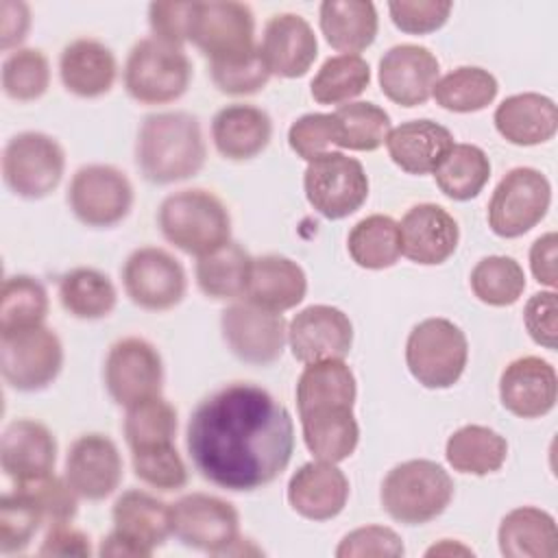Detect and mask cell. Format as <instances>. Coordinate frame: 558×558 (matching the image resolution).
<instances>
[{
  "instance_id": "obj_54",
  "label": "cell",
  "mask_w": 558,
  "mask_h": 558,
  "mask_svg": "<svg viewBox=\"0 0 558 558\" xmlns=\"http://www.w3.org/2000/svg\"><path fill=\"white\" fill-rule=\"evenodd\" d=\"M523 325L530 338L545 347L556 349L558 347V299L556 290H543L527 299L523 307Z\"/></svg>"
},
{
  "instance_id": "obj_26",
  "label": "cell",
  "mask_w": 558,
  "mask_h": 558,
  "mask_svg": "<svg viewBox=\"0 0 558 558\" xmlns=\"http://www.w3.org/2000/svg\"><path fill=\"white\" fill-rule=\"evenodd\" d=\"M111 519L113 530L140 547L144 558L161 547L172 534L170 504L140 488L118 495L111 508Z\"/></svg>"
},
{
  "instance_id": "obj_18",
  "label": "cell",
  "mask_w": 558,
  "mask_h": 558,
  "mask_svg": "<svg viewBox=\"0 0 558 558\" xmlns=\"http://www.w3.org/2000/svg\"><path fill=\"white\" fill-rule=\"evenodd\" d=\"M124 475L118 445L98 432L78 436L65 456V480L87 501H102L116 493Z\"/></svg>"
},
{
  "instance_id": "obj_5",
  "label": "cell",
  "mask_w": 558,
  "mask_h": 558,
  "mask_svg": "<svg viewBox=\"0 0 558 558\" xmlns=\"http://www.w3.org/2000/svg\"><path fill=\"white\" fill-rule=\"evenodd\" d=\"M124 89L140 105L179 100L192 83V61L183 46L144 37L133 44L124 63Z\"/></svg>"
},
{
  "instance_id": "obj_11",
  "label": "cell",
  "mask_w": 558,
  "mask_h": 558,
  "mask_svg": "<svg viewBox=\"0 0 558 558\" xmlns=\"http://www.w3.org/2000/svg\"><path fill=\"white\" fill-rule=\"evenodd\" d=\"M129 177L111 163L81 166L68 185V205L78 222L92 229H109L122 222L133 207Z\"/></svg>"
},
{
  "instance_id": "obj_16",
  "label": "cell",
  "mask_w": 558,
  "mask_h": 558,
  "mask_svg": "<svg viewBox=\"0 0 558 558\" xmlns=\"http://www.w3.org/2000/svg\"><path fill=\"white\" fill-rule=\"evenodd\" d=\"M190 41L209 63L235 59L255 48V15L235 0L194 2Z\"/></svg>"
},
{
  "instance_id": "obj_37",
  "label": "cell",
  "mask_w": 558,
  "mask_h": 558,
  "mask_svg": "<svg viewBox=\"0 0 558 558\" xmlns=\"http://www.w3.org/2000/svg\"><path fill=\"white\" fill-rule=\"evenodd\" d=\"M294 395L299 412L331 403L353 405L357 397V381L344 360H320L305 364Z\"/></svg>"
},
{
  "instance_id": "obj_47",
  "label": "cell",
  "mask_w": 558,
  "mask_h": 558,
  "mask_svg": "<svg viewBox=\"0 0 558 558\" xmlns=\"http://www.w3.org/2000/svg\"><path fill=\"white\" fill-rule=\"evenodd\" d=\"M41 523L46 519L28 495L15 488L4 493L0 499V551L4 556L24 551Z\"/></svg>"
},
{
  "instance_id": "obj_38",
  "label": "cell",
  "mask_w": 558,
  "mask_h": 558,
  "mask_svg": "<svg viewBox=\"0 0 558 558\" xmlns=\"http://www.w3.org/2000/svg\"><path fill=\"white\" fill-rule=\"evenodd\" d=\"M351 259L366 270H384L401 257L399 222L384 214H371L353 225L347 238Z\"/></svg>"
},
{
  "instance_id": "obj_59",
  "label": "cell",
  "mask_w": 558,
  "mask_h": 558,
  "mask_svg": "<svg viewBox=\"0 0 558 558\" xmlns=\"http://www.w3.org/2000/svg\"><path fill=\"white\" fill-rule=\"evenodd\" d=\"M442 554H464V556H469V554H473L469 547H464V545H460V543H453L451 538H442L438 545H432L427 551H425V556H442Z\"/></svg>"
},
{
  "instance_id": "obj_1",
  "label": "cell",
  "mask_w": 558,
  "mask_h": 558,
  "mask_svg": "<svg viewBox=\"0 0 558 558\" xmlns=\"http://www.w3.org/2000/svg\"><path fill=\"white\" fill-rule=\"evenodd\" d=\"M185 449L209 484L251 493L272 484L294 453V423L266 388L233 381L190 414Z\"/></svg>"
},
{
  "instance_id": "obj_23",
  "label": "cell",
  "mask_w": 558,
  "mask_h": 558,
  "mask_svg": "<svg viewBox=\"0 0 558 558\" xmlns=\"http://www.w3.org/2000/svg\"><path fill=\"white\" fill-rule=\"evenodd\" d=\"M259 52L270 74L299 78L314 65L318 57V39L310 22L299 13H277L264 26Z\"/></svg>"
},
{
  "instance_id": "obj_29",
  "label": "cell",
  "mask_w": 558,
  "mask_h": 558,
  "mask_svg": "<svg viewBox=\"0 0 558 558\" xmlns=\"http://www.w3.org/2000/svg\"><path fill=\"white\" fill-rule=\"evenodd\" d=\"M453 133L434 120H410L390 129L386 148L397 168L408 174H432L453 146Z\"/></svg>"
},
{
  "instance_id": "obj_20",
  "label": "cell",
  "mask_w": 558,
  "mask_h": 558,
  "mask_svg": "<svg viewBox=\"0 0 558 558\" xmlns=\"http://www.w3.org/2000/svg\"><path fill=\"white\" fill-rule=\"evenodd\" d=\"M501 405L519 418H543L558 401L556 368L538 355H521L499 375Z\"/></svg>"
},
{
  "instance_id": "obj_6",
  "label": "cell",
  "mask_w": 558,
  "mask_h": 558,
  "mask_svg": "<svg viewBox=\"0 0 558 558\" xmlns=\"http://www.w3.org/2000/svg\"><path fill=\"white\" fill-rule=\"evenodd\" d=\"M469 362V340L449 318H425L412 327L405 340V366L429 390L458 384Z\"/></svg>"
},
{
  "instance_id": "obj_34",
  "label": "cell",
  "mask_w": 558,
  "mask_h": 558,
  "mask_svg": "<svg viewBox=\"0 0 558 558\" xmlns=\"http://www.w3.org/2000/svg\"><path fill=\"white\" fill-rule=\"evenodd\" d=\"M253 257L248 251L229 240L220 248L198 257L194 277L198 290L216 301H238L246 296Z\"/></svg>"
},
{
  "instance_id": "obj_14",
  "label": "cell",
  "mask_w": 558,
  "mask_h": 558,
  "mask_svg": "<svg viewBox=\"0 0 558 558\" xmlns=\"http://www.w3.org/2000/svg\"><path fill=\"white\" fill-rule=\"evenodd\" d=\"M220 331L229 351L246 364L268 366L283 355L288 323L251 301H233L220 314Z\"/></svg>"
},
{
  "instance_id": "obj_55",
  "label": "cell",
  "mask_w": 558,
  "mask_h": 558,
  "mask_svg": "<svg viewBox=\"0 0 558 558\" xmlns=\"http://www.w3.org/2000/svg\"><path fill=\"white\" fill-rule=\"evenodd\" d=\"M192 13L194 2H153L148 7V24L153 31V37L183 46L190 41V28H192Z\"/></svg>"
},
{
  "instance_id": "obj_50",
  "label": "cell",
  "mask_w": 558,
  "mask_h": 558,
  "mask_svg": "<svg viewBox=\"0 0 558 558\" xmlns=\"http://www.w3.org/2000/svg\"><path fill=\"white\" fill-rule=\"evenodd\" d=\"M15 490L28 495L41 510L48 525L52 523H68L78 512V495L68 484L65 477H57L54 473L13 484Z\"/></svg>"
},
{
  "instance_id": "obj_17",
  "label": "cell",
  "mask_w": 558,
  "mask_h": 558,
  "mask_svg": "<svg viewBox=\"0 0 558 558\" xmlns=\"http://www.w3.org/2000/svg\"><path fill=\"white\" fill-rule=\"evenodd\" d=\"M288 344L303 364L344 360L353 347V323L333 305H307L288 323Z\"/></svg>"
},
{
  "instance_id": "obj_15",
  "label": "cell",
  "mask_w": 558,
  "mask_h": 558,
  "mask_svg": "<svg viewBox=\"0 0 558 558\" xmlns=\"http://www.w3.org/2000/svg\"><path fill=\"white\" fill-rule=\"evenodd\" d=\"M122 286L137 307L166 312L183 301L187 277L181 262L166 248L140 246L122 266Z\"/></svg>"
},
{
  "instance_id": "obj_45",
  "label": "cell",
  "mask_w": 558,
  "mask_h": 558,
  "mask_svg": "<svg viewBox=\"0 0 558 558\" xmlns=\"http://www.w3.org/2000/svg\"><path fill=\"white\" fill-rule=\"evenodd\" d=\"M477 301L490 307L514 305L525 290V272L521 264L508 255L482 257L469 277Z\"/></svg>"
},
{
  "instance_id": "obj_2",
  "label": "cell",
  "mask_w": 558,
  "mask_h": 558,
  "mask_svg": "<svg viewBox=\"0 0 558 558\" xmlns=\"http://www.w3.org/2000/svg\"><path fill=\"white\" fill-rule=\"evenodd\" d=\"M207 148L198 118L187 111H159L144 118L135 140V163L155 185L196 177Z\"/></svg>"
},
{
  "instance_id": "obj_12",
  "label": "cell",
  "mask_w": 558,
  "mask_h": 558,
  "mask_svg": "<svg viewBox=\"0 0 558 558\" xmlns=\"http://www.w3.org/2000/svg\"><path fill=\"white\" fill-rule=\"evenodd\" d=\"M172 534L205 554H233L240 543V514L227 499L190 493L170 504Z\"/></svg>"
},
{
  "instance_id": "obj_53",
  "label": "cell",
  "mask_w": 558,
  "mask_h": 558,
  "mask_svg": "<svg viewBox=\"0 0 558 558\" xmlns=\"http://www.w3.org/2000/svg\"><path fill=\"white\" fill-rule=\"evenodd\" d=\"M449 0H395L388 2L392 24L408 35H427L442 28L451 15Z\"/></svg>"
},
{
  "instance_id": "obj_35",
  "label": "cell",
  "mask_w": 558,
  "mask_h": 558,
  "mask_svg": "<svg viewBox=\"0 0 558 558\" xmlns=\"http://www.w3.org/2000/svg\"><path fill=\"white\" fill-rule=\"evenodd\" d=\"M449 466L466 475H490L508 458V440L486 425H462L445 442Z\"/></svg>"
},
{
  "instance_id": "obj_10",
  "label": "cell",
  "mask_w": 558,
  "mask_h": 558,
  "mask_svg": "<svg viewBox=\"0 0 558 558\" xmlns=\"http://www.w3.org/2000/svg\"><path fill=\"white\" fill-rule=\"evenodd\" d=\"M63 368V344L54 329L35 325L0 333V371L20 392L48 388Z\"/></svg>"
},
{
  "instance_id": "obj_8",
  "label": "cell",
  "mask_w": 558,
  "mask_h": 558,
  "mask_svg": "<svg viewBox=\"0 0 558 558\" xmlns=\"http://www.w3.org/2000/svg\"><path fill=\"white\" fill-rule=\"evenodd\" d=\"M551 183L530 166L508 170L488 201V227L495 235L512 240L532 231L549 211Z\"/></svg>"
},
{
  "instance_id": "obj_24",
  "label": "cell",
  "mask_w": 558,
  "mask_h": 558,
  "mask_svg": "<svg viewBox=\"0 0 558 558\" xmlns=\"http://www.w3.org/2000/svg\"><path fill=\"white\" fill-rule=\"evenodd\" d=\"M57 438L35 418L11 421L0 440V466L13 482L22 484L54 471Z\"/></svg>"
},
{
  "instance_id": "obj_46",
  "label": "cell",
  "mask_w": 558,
  "mask_h": 558,
  "mask_svg": "<svg viewBox=\"0 0 558 558\" xmlns=\"http://www.w3.org/2000/svg\"><path fill=\"white\" fill-rule=\"evenodd\" d=\"M2 92L15 102H33L48 92L50 63L37 48H17L7 54L0 70Z\"/></svg>"
},
{
  "instance_id": "obj_58",
  "label": "cell",
  "mask_w": 558,
  "mask_h": 558,
  "mask_svg": "<svg viewBox=\"0 0 558 558\" xmlns=\"http://www.w3.org/2000/svg\"><path fill=\"white\" fill-rule=\"evenodd\" d=\"M31 28V9L24 2L15 0H2L0 2V48L9 52L11 48L17 50V46L26 39V33Z\"/></svg>"
},
{
  "instance_id": "obj_43",
  "label": "cell",
  "mask_w": 558,
  "mask_h": 558,
  "mask_svg": "<svg viewBox=\"0 0 558 558\" xmlns=\"http://www.w3.org/2000/svg\"><path fill=\"white\" fill-rule=\"evenodd\" d=\"M177 410L161 395L144 399L126 408L124 440L131 451H144L159 445L174 442L177 436Z\"/></svg>"
},
{
  "instance_id": "obj_39",
  "label": "cell",
  "mask_w": 558,
  "mask_h": 558,
  "mask_svg": "<svg viewBox=\"0 0 558 558\" xmlns=\"http://www.w3.org/2000/svg\"><path fill=\"white\" fill-rule=\"evenodd\" d=\"M434 179L447 198L471 201L490 179V159L475 144H453L434 170Z\"/></svg>"
},
{
  "instance_id": "obj_9",
  "label": "cell",
  "mask_w": 558,
  "mask_h": 558,
  "mask_svg": "<svg viewBox=\"0 0 558 558\" xmlns=\"http://www.w3.org/2000/svg\"><path fill=\"white\" fill-rule=\"evenodd\" d=\"M307 203L327 220L355 214L368 198V174L360 159L329 150L307 161L303 174Z\"/></svg>"
},
{
  "instance_id": "obj_27",
  "label": "cell",
  "mask_w": 558,
  "mask_h": 558,
  "mask_svg": "<svg viewBox=\"0 0 558 558\" xmlns=\"http://www.w3.org/2000/svg\"><path fill=\"white\" fill-rule=\"evenodd\" d=\"M493 122L506 142L514 146H538L556 135L558 107L545 94H512L497 105Z\"/></svg>"
},
{
  "instance_id": "obj_21",
  "label": "cell",
  "mask_w": 558,
  "mask_h": 558,
  "mask_svg": "<svg viewBox=\"0 0 558 558\" xmlns=\"http://www.w3.org/2000/svg\"><path fill=\"white\" fill-rule=\"evenodd\" d=\"M401 255L418 266H438L447 262L460 242L456 218L436 203L410 207L401 222Z\"/></svg>"
},
{
  "instance_id": "obj_56",
  "label": "cell",
  "mask_w": 558,
  "mask_h": 558,
  "mask_svg": "<svg viewBox=\"0 0 558 558\" xmlns=\"http://www.w3.org/2000/svg\"><path fill=\"white\" fill-rule=\"evenodd\" d=\"M39 556H81V558H87V556H92V543H89V536L83 530L72 525V521L52 523V525H48V530L44 534Z\"/></svg>"
},
{
  "instance_id": "obj_57",
  "label": "cell",
  "mask_w": 558,
  "mask_h": 558,
  "mask_svg": "<svg viewBox=\"0 0 558 558\" xmlns=\"http://www.w3.org/2000/svg\"><path fill=\"white\" fill-rule=\"evenodd\" d=\"M556 253H558V235H556V231L543 233L530 246V270H532L534 279L541 286H547L549 290H556V286H558Z\"/></svg>"
},
{
  "instance_id": "obj_49",
  "label": "cell",
  "mask_w": 558,
  "mask_h": 558,
  "mask_svg": "<svg viewBox=\"0 0 558 558\" xmlns=\"http://www.w3.org/2000/svg\"><path fill=\"white\" fill-rule=\"evenodd\" d=\"M131 464L135 477L157 490H179L187 484V466L174 442L131 451Z\"/></svg>"
},
{
  "instance_id": "obj_44",
  "label": "cell",
  "mask_w": 558,
  "mask_h": 558,
  "mask_svg": "<svg viewBox=\"0 0 558 558\" xmlns=\"http://www.w3.org/2000/svg\"><path fill=\"white\" fill-rule=\"evenodd\" d=\"M48 316V292L31 275H11L0 290V333L44 325Z\"/></svg>"
},
{
  "instance_id": "obj_3",
  "label": "cell",
  "mask_w": 558,
  "mask_h": 558,
  "mask_svg": "<svg viewBox=\"0 0 558 558\" xmlns=\"http://www.w3.org/2000/svg\"><path fill=\"white\" fill-rule=\"evenodd\" d=\"M161 235L179 251L203 257L231 240V214L209 190L192 187L166 196L157 211Z\"/></svg>"
},
{
  "instance_id": "obj_33",
  "label": "cell",
  "mask_w": 558,
  "mask_h": 558,
  "mask_svg": "<svg viewBox=\"0 0 558 558\" xmlns=\"http://www.w3.org/2000/svg\"><path fill=\"white\" fill-rule=\"evenodd\" d=\"M497 543L506 558H554L558 554L556 519L536 506H519L501 519Z\"/></svg>"
},
{
  "instance_id": "obj_19",
  "label": "cell",
  "mask_w": 558,
  "mask_h": 558,
  "mask_svg": "<svg viewBox=\"0 0 558 558\" xmlns=\"http://www.w3.org/2000/svg\"><path fill=\"white\" fill-rule=\"evenodd\" d=\"M381 94L401 107H418L432 98L440 78L436 54L418 44H399L384 52L377 70Z\"/></svg>"
},
{
  "instance_id": "obj_4",
  "label": "cell",
  "mask_w": 558,
  "mask_h": 558,
  "mask_svg": "<svg viewBox=\"0 0 558 558\" xmlns=\"http://www.w3.org/2000/svg\"><path fill=\"white\" fill-rule=\"evenodd\" d=\"M379 499L397 523L423 525L447 510L453 499V480L434 460H405L386 473Z\"/></svg>"
},
{
  "instance_id": "obj_25",
  "label": "cell",
  "mask_w": 558,
  "mask_h": 558,
  "mask_svg": "<svg viewBox=\"0 0 558 558\" xmlns=\"http://www.w3.org/2000/svg\"><path fill=\"white\" fill-rule=\"evenodd\" d=\"M63 87L78 98H100L111 92L118 76V61L109 46L94 37L70 41L59 57Z\"/></svg>"
},
{
  "instance_id": "obj_36",
  "label": "cell",
  "mask_w": 558,
  "mask_h": 558,
  "mask_svg": "<svg viewBox=\"0 0 558 558\" xmlns=\"http://www.w3.org/2000/svg\"><path fill=\"white\" fill-rule=\"evenodd\" d=\"M59 303L74 318L98 320L116 310L118 292L102 270L78 266L59 279Z\"/></svg>"
},
{
  "instance_id": "obj_41",
  "label": "cell",
  "mask_w": 558,
  "mask_h": 558,
  "mask_svg": "<svg viewBox=\"0 0 558 558\" xmlns=\"http://www.w3.org/2000/svg\"><path fill=\"white\" fill-rule=\"evenodd\" d=\"M371 85V68L360 54L329 57L312 78V98L320 105H347Z\"/></svg>"
},
{
  "instance_id": "obj_7",
  "label": "cell",
  "mask_w": 558,
  "mask_h": 558,
  "mask_svg": "<svg viewBox=\"0 0 558 558\" xmlns=\"http://www.w3.org/2000/svg\"><path fill=\"white\" fill-rule=\"evenodd\" d=\"M65 172V150L48 133L24 131L13 135L2 150V179L7 187L28 201L52 194Z\"/></svg>"
},
{
  "instance_id": "obj_30",
  "label": "cell",
  "mask_w": 558,
  "mask_h": 558,
  "mask_svg": "<svg viewBox=\"0 0 558 558\" xmlns=\"http://www.w3.org/2000/svg\"><path fill=\"white\" fill-rule=\"evenodd\" d=\"M303 442L307 451L323 462H342L353 456L360 442V425L353 405H318L299 412Z\"/></svg>"
},
{
  "instance_id": "obj_28",
  "label": "cell",
  "mask_w": 558,
  "mask_h": 558,
  "mask_svg": "<svg viewBox=\"0 0 558 558\" xmlns=\"http://www.w3.org/2000/svg\"><path fill=\"white\" fill-rule=\"evenodd\" d=\"M211 140L225 159L248 161L262 155L270 144L272 120L255 105L233 102L214 116Z\"/></svg>"
},
{
  "instance_id": "obj_40",
  "label": "cell",
  "mask_w": 558,
  "mask_h": 558,
  "mask_svg": "<svg viewBox=\"0 0 558 558\" xmlns=\"http://www.w3.org/2000/svg\"><path fill=\"white\" fill-rule=\"evenodd\" d=\"M499 92L497 78L477 65H460L434 85V100L453 113H475L486 109Z\"/></svg>"
},
{
  "instance_id": "obj_52",
  "label": "cell",
  "mask_w": 558,
  "mask_h": 558,
  "mask_svg": "<svg viewBox=\"0 0 558 558\" xmlns=\"http://www.w3.org/2000/svg\"><path fill=\"white\" fill-rule=\"evenodd\" d=\"M338 142V129L333 113H305L296 118L288 129V144L296 157L312 161L323 153H329Z\"/></svg>"
},
{
  "instance_id": "obj_42",
  "label": "cell",
  "mask_w": 558,
  "mask_h": 558,
  "mask_svg": "<svg viewBox=\"0 0 558 558\" xmlns=\"http://www.w3.org/2000/svg\"><path fill=\"white\" fill-rule=\"evenodd\" d=\"M331 113L338 129L336 146L347 150L373 153L381 144H386V137L390 133V116L379 105L357 100L340 105Z\"/></svg>"
},
{
  "instance_id": "obj_31",
  "label": "cell",
  "mask_w": 558,
  "mask_h": 558,
  "mask_svg": "<svg viewBox=\"0 0 558 558\" xmlns=\"http://www.w3.org/2000/svg\"><path fill=\"white\" fill-rule=\"evenodd\" d=\"M307 294V275L290 257L262 255L253 257L246 301L270 312L296 307Z\"/></svg>"
},
{
  "instance_id": "obj_13",
  "label": "cell",
  "mask_w": 558,
  "mask_h": 558,
  "mask_svg": "<svg viewBox=\"0 0 558 558\" xmlns=\"http://www.w3.org/2000/svg\"><path fill=\"white\" fill-rule=\"evenodd\" d=\"M105 388L109 397L131 408L144 399L161 395L163 386V360L153 342L140 336H126L116 340L105 357Z\"/></svg>"
},
{
  "instance_id": "obj_51",
  "label": "cell",
  "mask_w": 558,
  "mask_h": 558,
  "mask_svg": "<svg viewBox=\"0 0 558 558\" xmlns=\"http://www.w3.org/2000/svg\"><path fill=\"white\" fill-rule=\"evenodd\" d=\"M405 554L401 536L388 525H362L342 536L338 558H399Z\"/></svg>"
},
{
  "instance_id": "obj_48",
  "label": "cell",
  "mask_w": 558,
  "mask_h": 558,
  "mask_svg": "<svg viewBox=\"0 0 558 558\" xmlns=\"http://www.w3.org/2000/svg\"><path fill=\"white\" fill-rule=\"evenodd\" d=\"M209 76L222 94L251 96L264 89L272 74L259 52V46H255L251 52L235 59L209 63Z\"/></svg>"
},
{
  "instance_id": "obj_32",
  "label": "cell",
  "mask_w": 558,
  "mask_h": 558,
  "mask_svg": "<svg viewBox=\"0 0 558 558\" xmlns=\"http://www.w3.org/2000/svg\"><path fill=\"white\" fill-rule=\"evenodd\" d=\"M318 24L333 50L357 54L375 41L379 17L368 0H325L318 7Z\"/></svg>"
},
{
  "instance_id": "obj_22",
  "label": "cell",
  "mask_w": 558,
  "mask_h": 558,
  "mask_svg": "<svg viewBox=\"0 0 558 558\" xmlns=\"http://www.w3.org/2000/svg\"><path fill=\"white\" fill-rule=\"evenodd\" d=\"M349 480L333 462H305L288 482L290 508L310 521H329L338 517L349 501Z\"/></svg>"
}]
</instances>
